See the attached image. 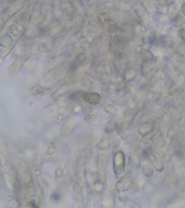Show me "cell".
Here are the masks:
<instances>
[{
	"instance_id": "1",
	"label": "cell",
	"mask_w": 185,
	"mask_h": 208,
	"mask_svg": "<svg viewBox=\"0 0 185 208\" xmlns=\"http://www.w3.org/2000/svg\"><path fill=\"white\" fill-rule=\"evenodd\" d=\"M83 98L88 103L92 104L98 103L101 100V97L96 93H85L83 95Z\"/></svg>"
}]
</instances>
